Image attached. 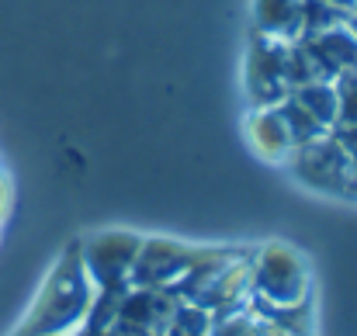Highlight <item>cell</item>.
Masks as SVG:
<instances>
[{"instance_id": "1", "label": "cell", "mask_w": 357, "mask_h": 336, "mask_svg": "<svg viewBox=\"0 0 357 336\" xmlns=\"http://www.w3.org/2000/svg\"><path fill=\"white\" fill-rule=\"evenodd\" d=\"M91 302H94V284H91V277L84 270V260H80V239H70L59 250L52 270L45 274L31 309L17 323L14 336L80 333Z\"/></svg>"}, {"instance_id": "2", "label": "cell", "mask_w": 357, "mask_h": 336, "mask_svg": "<svg viewBox=\"0 0 357 336\" xmlns=\"http://www.w3.org/2000/svg\"><path fill=\"white\" fill-rule=\"evenodd\" d=\"M250 298L264 305H302L312 302L309 260L288 243H267L253 250Z\"/></svg>"}, {"instance_id": "3", "label": "cell", "mask_w": 357, "mask_h": 336, "mask_svg": "<svg viewBox=\"0 0 357 336\" xmlns=\"http://www.w3.org/2000/svg\"><path fill=\"white\" fill-rule=\"evenodd\" d=\"M288 170L291 177L326 198H340V201H357V170L347 156V149L340 146V139L330 132H323L312 142H302L291 149L288 156Z\"/></svg>"}, {"instance_id": "4", "label": "cell", "mask_w": 357, "mask_h": 336, "mask_svg": "<svg viewBox=\"0 0 357 336\" xmlns=\"http://www.w3.org/2000/svg\"><path fill=\"white\" fill-rule=\"evenodd\" d=\"M142 246L139 232L128 229H101L80 239V260L94 288H128V274L135 253Z\"/></svg>"}, {"instance_id": "5", "label": "cell", "mask_w": 357, "mask_h": 336, "mask_svg": "<svg viewBox=\"0 0 357 336\" xmlns=\"http://www.w3.org/2000/svg\"><path fill=\"white\" fill-rule=\"evenodd\" d=\"M202 246H188L181 239L170 236H142V246L135 253L128 284L135 288H170L195 260H198Z\"/></svg>"}, {"instance_id": "6", "label": "cell", "mask_w": 357, "mask_h": 336, "mask_svg": "<svg viewBox=\"0 0 357 336\" xmlns=\"http://www.w3.org/2000/svg\"><path fill=\"white\" fill-rule=\"evenodd\" d=\"M246 94L253 108L278 105L288 98V80H284V38H271L253 31L250 52H246Z\"/></svg>"}, {"instance_id": "7", "label": "cell", "mask_w": 357, "mask_h": 336, "mask_svg": "<svg viewBox=\"0 0 357 336\" xmlns=\"http://www.w3.org/2000/svg\"><path fill=\"white\" fill-rule=\"evenodd\" d=\"M177 309V298L163 288H135L128 284V291L121 295L119 316H115V330L125 336H163L170 316Z\"/></svg>"}, {"instance_id": "8", "label": "cell", "mask_w": 357, "mask_h": 336, "mask_svg": "<svg viewBox=\"0 0 357 336\" xmlns=\"http://www.w3.org/2000/svg\"><path fill=\"white\" fill-rule=\"evenodd\" d=\"M250 267H253V250H239L229 264H222L212 281L195 295V305L208 309L212 316H226V312H236L246 309V298H250Z\"/></svg>"}, {"instance_id": "9", "label": "cell", "mask_w": 357, "mask_h": 336, "mask_svg": "<svg viewBox=\"0 0 357 336\" xmlns=\"http://www.w3.org/2000/svg\"><path fill=\"white\" fill-rule=\"evenodd\" d=\"M298 42L309 52V59H312V66H316V73L323 80H333V77H340L347 70H357V38L344 21L333 24V28L302 35Z\"/></svg>"}, {"instance_id": "10", "label": "cell", "mask_w": 357, "mask_h": 336, "mask_svg": "<svg viewBox=\"0 0 357 336\" xmlns=\"http://www.w3.org/2000/svg\"><path fill=\"white\" fill-rule=\"evenodd\" d=\"M246 135H250V146L257 149V156H264L267 163H288V156L295 149L278 105L253 108L250 118H246Z\"/></svg>"}, {"instance_id": "11", "label": "cell", "mask_w": 357, "mask_h": 336, "mask_svg": "<svg viewBox=\"0 0 357 336\" xmlns=\"http://www.w3.org/2000/svg\"><path fill=\"white\" fill-rule=\"evenodd\" d=\"M253 31L271 38H298L302 35V0H253Z\"/></svg>"}, {"instance_id": "12", "label": "cell", "mask_w": 357, "mask_h": 336, "mask_svg": "<svg viewBox=\"0 0 357 336\" xmlns=\"http://www.w3.org/2000/svg\"><path fill=\"white\" fill-rule=\"evenodd\" d=\"M291 98L312 114L323 128L337 125V91H333V80H309V84L295 87Z\"/></svg>"}, {"instance_id": "13", "label": "cell", "mask_w": 357, "mask_h": 336, "mask_svg": "<svg viewBox=\"0 0 357 336\" xmlns=\"http://www.w3.org/2000/svg\"><path fill=\"white\" fill-rule=\"evenodd\" d=\"M278 112H281V118H284V125H288V135H291V142L295 146H302V142H312V139H319L323 132H330V128H323L312 114L305 112L291 94L288 98H281L278 101Z\"/></svg>"}, {"instance_id": "14", "label": "cell", "mask_w": 357, "mask_h": 336, "mask_svg": "<svg viewBox=\"0 0 357 336\" xmlns=\"http://www.w3.org/2000/svg\"><path fill=\"white\" fill-rule=\"evenodd\" d=\"M208 330H212V312L208 309H202L195 302H177L163 336H208Z\"/></svg>"}, {"instance_id": "15", "label": "cell", "mask_w": 357, "mask_h": 336, "mask_svg": "<svg viewBox=\"0 0 357 336\" xmlns=\"http://www.w3.org/2000/svg\"><path fill=\"white\" fill-rule=\"evenodd\" d=\"M337 91V125L333 128H357V70L333 77Z\"/></svg>"}, {"instance_id": "16", "label": "cell", "mask_w": 357, "mask_h": 336, "mask_svg": "<svg viewBox=\"0 0 357 336\" xmlns=\"http://www.w3.org/2000/svg\"><path fill=\"white\" fill-rule=\"evenodd\" d=\"M347 17V10L333 7V3H323V0H302V35H312V31H323V28H333ZM298 35V38H302Z\"/></svg>"}, {"instance_id": "17", "label": "cell", "mask_w": 357, "mask_h": 336, "mask_svg": "<svg viewBox=\"0 0 357 336\" xmlns=\"http://www.w3.org/2000/svg\"><path fill=\"white\" fill-rule=\"evenodd\" d=\"M208 336H257V316L250 309H236L226 316H212Z\"/></svg>"}, {"instance_id": "18", "label": "cell", "mask_w": 357, "mask_h": 336, "mask_svg": "<svg viewBox=\"0 0 357 336\" xmlns=\"http://www.w3.org/2000/svg\"><path fill=\"white\" fill-rule=\"evenodd\" d=\"M333 135L340 139V146L347 149V156H351V163L357 170V128H333Z\"/></svg>"}, {"instance_id": "19", "label": "cell", "mask_w": 357, "mask_h": 336, "mask_svg": "<svg viewBox=\"0 0 357 336\" xmlns=\"http://www.w3.org/2000/svg\"><path fill=\"white\" fill-rule=\"evenodd\" d=\"M80 336H125L115 326H105V330H80Z\"/></svg>"}, {"instance_id": "20", "label": "cell", "mask_w": 357, "mask_h": 336, "mask_svg": "<svg viewBox=\"0 0 357 336\" xmlns=\"http://www.w3.org/2000/svg\"><path fill=\"white\" fill-rule=\"evenodd\" d=\"M323 3H333V7H340V10H354L357 0H323Z\"/></svg>"}, {"instance_id": "21", "label": "cell", "mask_w": 357, "mask_h": 336, "mask_svg": "<svg viewBox=\"0 0 357 336\" xmlns=\"http://www.w3.org/2000/svg\"><path fill=\"white\" fill-rule=\"evenodd\" d=\"M344 24H347V28L354 31V38H357V7H354V10H347V17H344Z\"/></svg>"}, {"instance_id": "22", "label": "cell", "mask_w": 357, "mask_h": 336, "mask_svg": "<svg viewBox=\"0 0 357 336\" xmlns=\"http://www.w3.org/2000/svg\"><path fill=\"white\" fill-rule=\"evenodd\" d=\"M66 336H80V333H66Z\"/></svg>"}]
</instances>
